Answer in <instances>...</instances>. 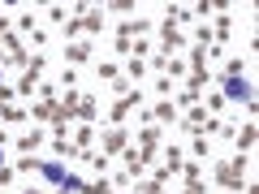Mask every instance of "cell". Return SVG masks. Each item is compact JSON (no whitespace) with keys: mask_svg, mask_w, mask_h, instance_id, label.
Instances as JSON below:
<instances>
[{"mask_svg":"<svg viewBox=\"0 0 259 194\" xmlns=\"http://www.w3.org/2000/svg\"><path fill=\"white\" fill-rule=\"evenodd\" d=\"M156 147H160V129L156 125H143L139 129V147L125 151V177H139L143 168L156 160Z\"/></svg>","mask_w":259,"mask_h":194,"instance_id":"1","label":"cell"},{"mask_svg":"<svg viewBox=\"0 0 259 194\" xmlns=\"http://www.w3.org/2000/svg\"><path fill=\"white\" fill-rule=\"evenodd\" d=\"M242 177H246V156H233L216 164V185L221 190H242Z\"/></svg>","mask_w":259,"mask_h":194,"instance_id":"2","label":"cell"},{"mask_svg":"<svg viewBox=\"0 0 259 194\" xmlns=\"http://www.w3.org/2000/svg\"><path fill=\"white\" fill-rule=\"evenodd\" d=\"M82 30H87V35H100V30H104V13H95V9H78V18L65 22V35H69V39L82 35Z\"/></svg>","mask_w":259,"mask_h":194,"instance_id":"3","label":"cell"},{"mask_svg":"<svg viewBox=\"0 0 259 194\" xmlns=\"http://www.w3.org/2000/svg\"><path fill=\"white\" fill-rule=\"evenodd\" d=\"M225 95H229V100H238V104H246L250 112H255V91H250V82L246 78H225Z\"/></svg>","mask_w":259,"mask_h":194,"instance_id":"4","label":"cell"},{"mask_svg":"<svg viewBox=\"0 0 259 194\" xmlns=\"http://www.w3.org/2000/svg\"><path fill=\"white\" fill-rule=\"evenodd\" d=\"M160 35H164V47H160V56H173V47H182V30H177L173 5H168V18L160 22Z\"/></svg>","mask_w":259,"mask_h":194,"instance_id":"5","label":"cell"},{"mask_svg":"<svg viewBox=\"0 0 259 194\" xmlns=\"http://www.w3.org/2000/svg\"><path fill=\"white\" fill-rule=\"evenodd\" d=\"M151 26H156V22H147V18H130V22H121V30H117V39H121V43H134V35H147V30Z\"/></svg>","mask_w":259,"mask_h":194,"instance_id":"6","label":"cell"},{"mask_svg":"<svg viewBox=\"0 0 259 194\" xmlns=\"http://www.w3.org/2000/svg\"><path fill=\"white\" fill-rule=\"evenodd\" d=\"M139 100H143V91H130V95H121V100L112 104V112H108V121H112V125H121V121L130 117V108H139Z\"/></svg>","mask_w":259,"mask_h":194,"instance_id":"7","label":"cell"},{"mask_svg":"<svg viewBox=\"0 0 259 194\" xmlns=\"http://www.w3.org/2000/svg\"><path fill=\"white\" fill-rule=\"evenodd\" d=\"M44 56H35V61L26 65V74H22V82H18V95H35V82H39V74H44Z\"/></svg>","mask_w":259,"mask_h":194,"instance_id":"8","label":"cell"},{"mask_svg":"<svg viewBox=\"0 0 259 194\" xmlns=\"http://www.w3.org/2000/svg\"><path fill=\"white\" fill-rule=\"evenodd\" d=\"M117 151H125V129L112 125L108 134H104V156H117Z\"/></svg>","mask_w":259,"mask_h":194,"instance_id":"9","label":"cell"},{"mask_svg":"<svg viewBox=\"0 0 259 194\" xmlns=\"http://www.w3.org/2000/svg\"><path fill=\"white\" fill-rule=\"evenodd\" d=\"M233 142H238V156H250V147H255V121H246V125L233 134Z\"/></svg>","mask_w":259,"mask_h":194,"instance_id":"10","label":"cell"},{"mask_svg":"<svg viewBox=\"0 0 259 194\" xmlns=\"http://www.w3.org/2000/svg\"><path fill=\"white\" fill-rule=\"evenodd\" d=\"M65 61H69V65H87V61H91V43H69V47H65Z\"/></svg>","mask_w":259,"mask_h":194,"instance_id":"11","label":"cell"},{"mask_svg":"<svg viewBox=\"0 0 259 194\" xmlns=\"http://www.w3.org/2000/svg\"><path fill=\"white\" fill-rule=\"evenodd\" d=\"M78 117H82V125H95V117H100L95 95H82V100H78Z\"/></svg>","mask_w":259,"mask_h":194,"instance_id":"12","label":"cell"},{"mask_svg":"<svg viewBox=\"0 0 259 194\" xmlns=\"http://www.w3.org/2000/svg\"><path fill=\"white\" fill-rule=\"evenodd\" d=\"M39 142H44V129H30V134H22V138H18V151H22V156H30Z\"/></svg>","mask_w":259,"mask_h":194,"instance_id":"13","label":"cell"},{"mask_svg":"<svg viewBox=\"0 0 259 194\" xmlns=\"http://www.w3.org/2000/svg\"><path fill=\"white\" fill-rule=\"evenodd\" d=\"M52 151H56L61 160H82V151H78V147H74L69 138H56V142H52Z\"/></svg>","mask_w":259,"mask_h":194,"instance_id":"14","label":"cell"},{"mask_svg":"<svg viewBox=\"0 0 259 194\" xmlns=\"http://www.w3.org/2000/svg\"><path fill=\"white\" fill-rule=\"evenodd\" d=\"M143 117H147V121H173V117H177V108H173V104L164 100V104H156L151 112H143Z\"/></svg>","mask_w":259,"mask_h":194,"instance_id":"15","label":"cell"},{"mask_svg":"<svg viewBox=\"0 0 259 194\" xmlns=\"http://www.w3.org/2000/svg\"><path fill=\"white\" fill-rule=\"evenodd\" d=\"M212 35H216V47H221L225 39L233 35V18H216V22H212Z\"/></svg>","mask_w":259,"mask_h":194,"instance_id":"16","label":"cell"},{"mask_svg":"<svg viewBox=\"0 0 259 194\" xmlns=\"http://www.w3.org/2000/svg\"><path fill=\"white\" fill-rule=\"evenodd\" d=\"M56 104H61V100H39V104H35V112H30V117H35V121H52Z\"/></svg>","mask_w":259,"mask_h":194,"instance_id":"17","label":"cell"},{"mask_svg":"<svg viewBox=\"0 0 259 194\" xmlns=\"http://www.w3.org/2000/svg\"><path fill=\"white\" fill-rule=\"evenodd\" d=\"M95 74H100L104 82H121V65H112V61H104L100 69H95Z\"/></svg>","mask_w":259,"mask_h":194,"instance_id":"18","label":"cell"},{"mask_svg":"<svg viewBox=\"0 0 259 194\" xmlns=\"http://www.w3.org/2000/svg\"><path fill=\"white\" fill-rule=\"evenodd\" d=\"M0 121H9V125H22V121H26V112L13 108V104H5V108H0Z\"/></svg>","mask_w":259,"mask_h":194,"instance_id":"19","label":"cell"},{"mask_svg":"<svg viewBox=\"0 0 259 194\" xmlns=\"http://www.w3.org/2000/svg\"><path fill=\"white\" fill-rule=\"evenodd\" d=\"M182 164H186V160H182V151H177V147H168V151H164V168H168V173H182Z\"/></svg>","mask_w":259,"mask_h":194,"instance_id":"20","label":"cell"},{"mask_svg":"<svg viewBox=\"0 0 259 194\" xmlns=\"http://www.w3.org/2000/svg\"><path fill=\"white\" fill-rule=\"evenodd\" d=\"M147 74V61H139V56H130V78H143Z\"/></svg>","mask_w":259,"mask_h":194,"instance_id":"21","label":"cell"},{"mask_svg":"<svg viewBox=\"0 0 259 194\" xmlns=\"http://www.w3.org/2000/svg\"><path fill=\"white\" fill-rule=\"evenodd\" d=\"M18 26L26 30V35H35V13H22V18H18Z\"/></svg>","mask_w":259,"mask_h":194,"instance_id":"22","label":"cell"},{"mask_svg":"<svg viewBox=\"0 0 259 194\" xmlns=\"http://www.w3.org/2000/svg\"><path fill=\"white\" fill-rule=\"evenodd\" d=\"M182 69H186V61H177V56H168V65H164V78H168V74H182Z\"/></svg>","mask_w":259,"mask_h":194,"instance_id":"23","label":"cell"},{"mask_svg":"<svg viewBox=\"0 0 259 194\" xmlns=\"http://www.w3.org/2000/svg\"><path fill=\"white\" fill-rule=\"evenodd\" d=\"M13 95H18V91H9V86L0 82V108H5V104H13Z\"/></svg>","mask_w":259,"mask_h":194,"instance_id":"24","label":"cell"},{"mask_svg":"<svg viewBox=\"0 0 259 194\" xmlns=\"http://www.w3.org/2000/svg\"><path fill=\"white\" fill-rule=\"evenodd\" d=\"M5 35H9V18H0V43H5Z\"/></svg>","mask_w":259,"mask_h":194,"instance_id":"25","label":"cell"},{"mask_svg":"<svg viewBox=\"0 0 259 194\" xmlns=\"http://www.w3.org/2000/svg\"><path fill=\"white\" fill-rule=\"evenodd\" d=\"M5 142H9V134H5V129H0V147H5Z\"/></svg>","mask_w":259,"mask_h":194,"instance_id":"26","label":"cell"},{"mask_svg":"<svg viewBox=\"0 0 259 194\" xmlns=\"http://www.w3.org/2000/svg\"><path fill=\"white\" fill-rule=\"evenodd\" d=\"M22 194H44V190H22Z\"/></svg>","mask_w":259,"mask_h":194,"instance_id":"27","label":"cell"},{"mask_svg":"<svg viewBox=\"0 0 259 194\" xmlns=\"http://www.w3.org/2000/svg\"><path fill=\"white\" fill-rule=\"evenodd\" d=\"M0 168H5V164H0Z\"/></svg>","mask_w":259,"mask_h":194,"instance_id":"28","label":"cell"}]
</instances>
